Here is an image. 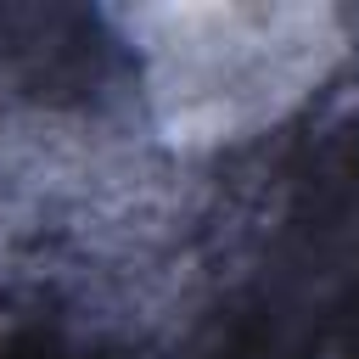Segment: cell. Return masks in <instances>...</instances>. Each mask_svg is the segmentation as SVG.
Returning a JSON list of instances; mask_svg holds the SVG:
<instances>
[{"label": "cell", "mask_w": 359, "mask_h": 359, "mask_svg": "<svg viewBox=\"0 0 359 359\" xmlns=\"http://www.w3.org/2000/svg\"><path fill=\"white\" fill-rule=\"evenodd\" d=\"M151 90L168 129L224 135L269 118L325 62L320 17L303 11H157Z\"/></svg>", "instance_id": "1"}]
</instances>
